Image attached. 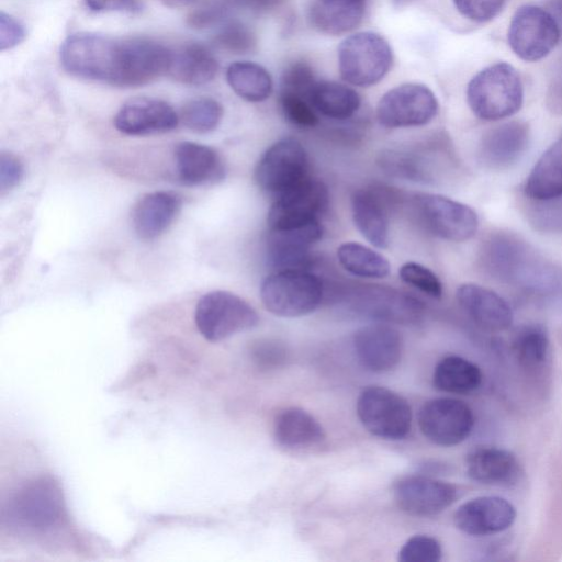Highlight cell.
Here are the masks:
<instances>
[{"label": "cell", "instance_id": "6da1fadb", "mask_svg": "<svg viewBox=\"0 0 562 562\" xmlns=\"http://www.w3.org/2000/svg\"><path fill=\"white\" fill-rule=\"evenodd\" d=\"M171 50L144 37L113 38L80 32L60 48V61L70 75L120 88L147 85L168 74Z\"/></svg>", "mask_w": 562, "mask_h": 562}, {"label": "cell", "instance_id": "7a4b0ae2", "mask_svg": "<svg viewBox=\"0 0 562 562\" xmlns=\"http://www.w3.org/2000/svg\"><path fill=\"white\" fill-rule=\"evenodd\" d=\"M486 269L499 280L520 290L547 295L560 290V271L519 238L498 234L483 249Z\"/></svg>", "mask_w": 562, "mask_h": 562}, {"label": "cell", "instance_id": "3957f363", "mask_svg": "<svg viewBox=\"0 0 562 562\" xmlns=\"http://www.w3.org/2000/svg\"><path fill=\"white\" fill-rule=\"evenodd\" d=\"M467 102L473 114L484 121L514 115L524 102V86L518 71L505 61L481 69L468 83Z\"/></svg>", "mask_w": 562, "mask_h": 562}, {"label": "cell", "instance_id": "277c9868", "mask_svg": "<svg viewBox=\"0 0 562 562\" xmlns=\"http://www.w3.org/2000/svg\"><path fill=\"white\" fill-rule=\"evenodd\" d=\"M65 515L64 495L49 475L23 484L9 502V521L22 531L45 533L57 527Z\"/></svg>", "mask_w": 562, "mask_h": 562}, {"label": "cell", "instance_id": "5b68a950", "mask_svg": "<svg viewBox=\"0 0 562 562\" xmlns=\"http://www.w3.org/2000/svg\"><path fill=\"white\" fill-rule=\"evenodd\" d=\"M263 306L280 317H300L314 312L323 299L321 279L306 269H284L261 283Z\"/></svg>", "mask_w": 562, "mask_h": 562}, {"label": "cell", "instance_id": "8992f818", "mask_svg": "<svg viewBox=\"0 0 562 562\" xmlns=\"http://www.w3.org/2000/svg\"><path fill=\"white\" fill-rule=\"evenodd\" d=\"M194 322L199 333L211 342L250 330L259 323L256 310L240 296L223 290L205 293L196 303Z\"/></svg>", "mask_w": 562, "mask_h": 562}, {"label": "cell", "instance_id": "52a82bcc", "mask_svg": "<svg viewBox=\"0 0 562 562\" xmlns=\"http://www.w3.org/2000/svg\"><path fill=\"white\" fill-rule=\"evenodd\" d=\"M393 61L387 41L374 32H358L346 37L338 47L341 78L357 87H370L381 81Z\"/></svg>", "mask_w": 562, "mask_h": 562}, {"label": "cell", "instance_id": "ba28073f", "mask_svg": "<svg viewBox=\"0 0 562 562\" xmlns=\"http://www.w3.org/2000/svg\"><path fill=\"white\" fill-rule=\"evenodd\" d=\"M357 414L369 432L387 440L405 438L412 427L407 401L383 386H369L360 393Z\"/></svg>", "mask_w": 562, "mask_h": 562}, {"label": "cell", "instance_id": "9c48e42d", "mask_svg": "<svg viewBox=\"0 0 562 562\" xmlns=\"http://www.w3.org/2000/svg\"><path fill=\"white\" fill-rule=\"evenodd\" d=\"M560 40L553 16L539 5L519 7L509 22L508 45L521 60L533 63L547 57Z\"/></svg>", "mask_w": 562, "mask_h": 562}, {"label": "cell", "instance_id": "30bf717a", "mask_svg": "<svg viewBox=\"0 0 562 562\" xmlns=\"http://www.w3.org/2000/svg\"><path fill=\"white\" fill-rule=\"evenodd\" d=\"M308 159L303 145L286 137L272 144L255 168L258 187L277 196L308 177Z\"/></svg>", "mask_w": 562, "mask_h": 562}, {"label": "cell", "instance_id": "8fae6325", "mask_svg": "<svg viewBox=\"0 0 562 562\" xmlns=\"http://www.w3.org/2000/svg\"><path fill=\"white\" fill-rule=\"evenodd\" d=\"M327 187L307 177L277 196L268 212L269 231L297 228L319 221L328 205Z\"/></svg>", "mask_w": 562, "mask_h": 562}, {"label": "cell", "instance_id": "7c38bea8", "mask_svg": "<svg viewBox=\"0 0 562 562\" xmlns=\"http://www.w3.org/2000/svg\"><path fill=\"white\" fill-rule=\"evenodd\" d=\"M437 112V98L427 86L404 83L382 95L376 117L389 128L414 127L428 124Z\"/></svg>", "mask_w": 562, "mask_h": 562}, {"label": "cell", "instance_id": "4fadbf2b", "mask_svg": "<svg viewBox=\"0 0 562 562\" xmlns=\"http://www.w3.org/2000/svg\"><path fill=\"white\" fill-rule=\"evenodd\" d=\"M422 434L432 443L452 447L463 442L472 432L474 415L461 400L439 397L426 402L418 412Z\"/></svg>", "mask_w": 562, "mask_h": 562}, {"label": "cell", "instance_id": "5bb4252c", "mask_svg": "<svg viewBox=\"0 0 562 562\" xmlns=\"http://www.w3.org/2000/svg\"><path fill=\"white\" fill-rule=\"evenodd\" d=\"M416 206L426 228L441 239L461 243L477 232V214L464 203L439 194H423Z\"/></svg>", "mask_w": 562, "mask_h": 562}, {"label": "cell", "instance_id": "9a60e30c", "mask_svg": "<svg viewBox=\"0 0 562 562\" xmlns=\"http://www.w3.org/2000/svg\"><path fill=\"white\" fill-rule=\"evenodd\" d=\"M393 492L402 510L422 517L443 512L458 497V488L453 484L425 475L402 477Z\"/></svg>", "mask_w": 562, "mask_h": 562}, {"label": "cell", "instance_id": "2e32d148", "mask_svg": "<svg viewBox=\"0 0 562 562\" xmlns=\"http://www.w3.org/2000/svg\"><path fill=\"white\" fill-rule=\"evenodd\" d=\"M515 506L501 496H479L458 507L454 526L465 535L490 536L507 530L516 520Z\"/></svg>", "mask_w": 562, "mask_h": 562}, {"label": "cell", "instance_id": "e0dca14e", "mask_svg": "<svg viewBox=\"0 0 562 562\" xmlns=\"http://www.w3.org/2000/svg\"><path fill=\"white\" fill-rule=\"evenodd\" d=\"M352 344L360 364L374 373L391 371L402 359L403 338L387 324L376 323L359 328Z\"/></svg>", "mask_w": 562, "mask_h": 562}, {"label": "cell", "instance_id": "ac0fdd59", "mask_svg": "<svg viewBox=\"0 0 562 562\" xmlns=\"http://www.w3.org/2000/svg\"><path fill=\"white\" fill-rule=\"evenodd\" d=\"M179 120L175 109L166 101L143 97L125 102L113 123L122 134L144 136L172 131Z\"/></svg>", "mask_w": 562, "mask_h": 562}, {"label": "cell", "instance_id": "d6986e66", "mask_svg": "<svg viewBox=\"0 0 562 562\" xmlns=\"http://www.w3.org/2000/svg\"><path fill=\"white\" fill-rule=\"evenodd\" d=\"M529 137V127L524 121H509L494 126L481 139L480 161L488 169H506L525 154Z\"/></svg>", "mask_w": 562, "mask_h": 562}, {"label": "cell", "instance_id": "ffe728a7", "mask_svg": "<svg viewBox=\"0 0 562 562\" xmlns=\"http://www.w3.org/2000/svg\"><path fill=\"white\" fill-rule=\"evenodd\" d=\"M457 301L463 312L485 330L503 331L513 324L510 305L493 290L463 283L457 290Z\"/></svg>", "mask_w": 562, "mask_h": 562}, {"label": "cell", "instance_id": "44dd1931", "mask_svg": "<svg viewBox=\"0 0 562 562\" xmlns=\"http://www.w3.org/2000/svg\"><path fill=\"white\" fill-rule=\"evenodd\" d=\"M177 176L182 184L195 187L224 179L226 169L221 155L212 147L181 142L173 151Z\"/></svg>", "mask_w": 562, "mask_h": 562}, {"label": "cell", "instance_id": "7402d4cb", "mask_svg": "<svg viewBox=\"0 0 562 562\" xmlns=\"http://www.w3.org/2000/svg\"><path fill=\"white\" fill-rule=\"evenodd\" d=\"M273 437L278 446L293 452L318 450L326 440L322 425L300 407L284 408L276 416Z\"/></svg>", "mask_w": 562, "mask_h": 562}, {"label": "cell", "instance_id": "603a6c76", "mask_svg": "<svg viewBox=\"0 0 562 562\" xmlns=\"http://www.w3.org/2000/svg\"><path fill=\"white\" fill-rule=\"evenodd\" d=\"M321 222L285 231H269L268 252L271 262L284 269H305L313 244L322 238Z\"/></svg>", "mask_w": 562, "mask_h": 562}, {"label": "cell", "instance_id": "cb8c5ba5", "mask_svg": "<svg viewBox=\"0 0 562 562\" xmlns=\"http://www.w3.org/2000/svg\"><path fill=\"white\" fill-rule=\"evenodd\" d=\"M181 207V198L170 191L144 194L134 205L132 224L135 234L144 240L160 236L175 221Z\"/></svg>", "mask_w": 562, "mask_h": 562}, {"label": "cell", "instance_id": "d4e9b609", "mask_svg": "<svg viewBox=\"0 0 562 562\" xmlns=\"http://www.w3.org/2000/svg\"><path fill=\"white\" fill-rule=\"evenodd\" d=\"M465 469L470 479L486 485H510L520 475L516 456L497 447L482 446L469 451Z\"/></svg>", "mask_w": 562, "mask_h": 562}, {"label": "cell", "instance_id": "484cf974", "mask_svg": "<svg viewBox=\"0 0 562 562\" xmlns=\"http://www.w3.org/2000/svg\"><path fill=\"white\" fill-rule=\"evenodd\" d=\"M368 0H313L308 20L314 29L328 35L345 34L358 26Z\"/></svg>", "mask_w": 562, "mask_h": 562}, {"label": "cell", "instance_id": "4316f807", "mask_svg": "<svg viewBox=\"0 0 562 562\" xmlns=\"http://www.w3.org/2000/svg\"><path fill=\"white\" fill-rule=\"evenodd\" d=\"M356 306L360 313L382 321L408 324L419 319L423 305L419 301L390 290H370Z\"/></svg>", "mask_w": 562, "mask_h": 562}, {"label": "cell", "instance_id": "83f0119b", "mask_svg": "<svg viewBox=\"0 0 562 562\" xmlns=\"http://www.w3.org/2000/svg\"><path fill=\"white\" fill-rule=\"evenodd\" d=\"M524 191L536 202L562 198V138L537 160L526 179Z\"/></svg>", "mask_w": 562, "mask_h": 562}, {"label": "cell", "instance_id": "f1b7e54d", "mask_svg": "<svg viewBox=\"0 0 562 562\" xmlns=\"http://www.w3.org/2000/svg\"><path fill=\"white\" fill-rule=\"evenodd\" d=\"M217 69L216 58L201 44H184L177 50H171L168 75L181 83L205 85L213 80Z\"/></svg>", "mask_w": 562, "mask_h": 562}, {"label": "cell", "instance_id": "f546056e", "mask_svg": "<svg viewBox=\"0 0 562 562\" xmlns=\"http://www.w3.org/2000/svg\"><path fill=\"white\" fill-rule=\"evenodd\" d=\"M352 218L360 234L373 246L389 244V218L380 196L370 190H358L351 198Z\"/></svg>", "mask_w": 562, "mask_h": 562}, {"label": "cell", "instance_id": "4dcf8cb0", "mask_svg": "<svg viewBox=\"0 0 562 562\" xmlns=\"http://www.w3.org/2000/svg\"><path fill=\"white\" fill-rule=\"evenodd\" d=\"M311 103L323 116L347 120L359 110L361 99L356 90L344 83L317 80L311 92Z\"/></svg>", "mask_w": 562, "mask_h": 562}, {"label": "cell", "instance_id": "1f68e13d", "mask_svg": "<svg viewBox=\"0 0 562 562\" xmlns=\"http://www.w3.org/2000/svg\"><path fill=\"white\" fill-rule=\"evenodd\" d=\"M483 380L481 369L460 356H447L435 367L434 386L451 394H467L480 387Z\"/></svg>", "mask_w": 562, "mask_h": 562}, {"label": "cell", "instance_id": "d6a6232c", "mask_svg": "<svg viewBox=\"0 0 562 562\" xmlns=\"http://www.w3.org/2000/svg\"><path fill=\"white\" fill-rule=\"evenodd\" d=\"M226 80L238 97L249 102L265 101L273 88L269 71L252 61L231 64L226 69Z\"/></svg>", "mask_w": 562, "mask_h": 562}, {"label": "cell", "instance_id": "836d02e7", "mask_svg": "<svg viewBox=\"0 0 562 562\" xmlns=\"http://www.w3.org/2000/svg\"><path fill=\"white\" fill-rule=\"evenodd\" d=\"M338 261L341 267L353 276L381 279L390 273V262L380 252L361 245L348 241L337 249Z\"/></svg>", "mask_w": 562, "mask_h": 562}, {"label": "cell", "instance_id": "e575fe53", "mask_svg": "<svg viewBox=\"0 0 562 562\" xmlns=\"http://www.w3.org/2000/svg\"><path fill=\"white\" fill-rule=\"evenodd\" d=\"M514 351L519 364L529 372L542 369L550 353L547 330L540 325L521 328L514 339Z\"/></svg>", "mask_w": 562, "mask_h": 562}, {"label": "cell", "instance_id": "d590c367", "mask_svg": "<svg viewBox=\"0 0 562 562\" xmlns=\"http://www.w3.org/2000/svg\"><path fill=\"white\" fill-rule=\"evenodd\" d=\"M222 116L221 103L209 97H200L188 101L181 108L179 119L195 133H209L217 127Z\"/></svg>", "mask_w": 562, "mask_h": 562}, {"label": "cell", "instance_id": "8d00e7d4", "mask_svg": "<svg viewBox=\"0 0 562 562\" xmlns=\"http://www.w3.org/2000/svg\"><path fill=\"white\" fill-rule=\"evenodd\" d=\"M213 44L232 54H248L255 49V33L243 22L224 21L212 40Z\"/></svg>", "mask_w": 562, "mask_h": 562}, {"label": "cell", "instance_id": "74e56055", "mask_svg": "<svg viewBox=\"0 0 562 562\" xmlns=\"http://www.w3.org/2000/svg\"><path fill=\"white\" fill-rule=\"evenodd\" d=\"M279 104L284 117L293 125L310 128L318 124V113L308 98L279 90Z\"/></svg>", "mask_w": 562, "mask_h": 562}, {"label": "cell", "instance_id": "f35d334b", "mask_svg": "<svg viewBox=\"0 0 562 562\" xmlns=\"http://www.w3.org/2000/svg\"><path fill=\"white\" fill-rule=\"evenodd\" d=\"M403 282L416 288L426 295L440 299L442 295V283L439 278L427 267L409 261L398 270Z\"/></svg>", "mask_w": 562, "mask_h": 562}, {"label": "cell", "instance_id": "ab89813d", "mask_svg": "<svg viewBox=\"0 0 562 562\" xmlns=\"http://www.w3.org/2000/svg\"><path fill=\"white\" fill-rule=\"evenodd\" d=\"M441 557L440 542L426 535L411 537L398 551L400 562H438Z\"/></svg>", "mask_w": 562, "mask_h": 562}, {"label": "cell", "instance_id": "60d3db41", "mask_svg": "<svg viewBox=\"0 0 562 562\" xmlns=\"http://www.w3.org/2000/svg\"><path fill=\"white\" fill-rule=\"evenodd\" d=\"M506 0H452L457 11L465 19L484 23L493 20Z\"/></svg>", "mask_w": 562, "mask_h": 562}, {"label": "cell", "instance_id": "b9f144b4", "mask_svg": "<svg viewBox=\"0 0 562 562\" xmlns=\"http://www.w3.org/2000/svg\"><path fill=\"white\" fill-rule=\"evenodd\" d=\"M226 14V4L220 0H209L195 8L188 15V24L198 30L211 27L223 23Z\"/></svg>", "mask_w": 562, "mask_h": 562}, {"label": "cell", "instance_id": "7bdbcfd3", "mask_svg": "<svg viewBox=\"0 0 562 562\" xmlns=\"http://www.w3.org/2000/svg\"><path fill=\"white\" fill-rule=\"evenodd\" d=\"M254 362L265 369L278 367L288 359L286 349L278 341H258L251 349Z\"/></svg>", "mask_w": 562, "mask_h": 562}, {"label": "cell", "instance_id": "ee69618b", "mask_svg": "<svg viewBox=\"0 0 562 562\" xmlns=\"http://www.w3.org/2000/svg\"><path fill=\"white\" fill-rule=\"evenodd\" d=\"M23 177V165L19 157L9 151L0 154V191L15 188Z\"/></svg>", "mask_w": 562, "mask_h": 562}, {"label": "cell", "instance_id": "f6af8a7d", "mask_svg": "<svg viewBox=\"0 0 562 562\" xmlns=\"http://www.w3.org/2000/svg\"><path fill=\"white\" fill-rule=\"evenodd\" d=\"M26 36L23 24L14 16L0 13V49H11L22 43Z\"/></svg>", "mask_w": 562, "mask_h": 562}, {"label": "cell", "instance_id": "bcb514c9", "mask_svg": "<svg viewBox=\"0 0 562 562\" xmlns=\"http://www.w3.org/2000/svg\"><path fill=\"white\" fill-rule=\"evenodd\" d=\"M85 3L93 12L136 13L142 9L140 0H85Z\"/></svg>", "mask_w": 562, "mask_h": 562}, {"label": "cell", "instance_id": "7dc6e473", "mask_svg": "<svg viewBox=\"0 0 562 562\" xmlns=\"http://www.w3.org/2000/svg\"><path fill=\"white\" fill-rule=\"evenodd\" d=\"M537 203L540 206L535 215L538 217L536 221L538 224L542 226H562V198Z\"/></svg>", "mask_w": 562, "mask_h": 562}, {"label": "cell", "instance_id": "c3c4849f", "mask_svg": "<svg viewBox=\"0 0 562 562\" xmlns=\"http://www.w3.org/2000/svg\"><path fill=\"white\" fill-rule=\"evenodd\" d=\"M284 0H227L232 5L256 13L268 12L279 7Z\"/></svg>", "mask_w": 562, "mask_h": 562}, {"label": "cell", "instance_id": "681fc988", "mask_svg": "<svg viewBox=\"0 0 562 562\" xmlns=\"http://www.w3.org/2000/svg\"><path fill=\"white\" fill-rule=\"evenodd\" d=\"M547 10L553 16L562 38V0H550Z\"/></svg>", "mask_w": 562, "mask_h": 562}, {"label": "cell", "instance_id": "f907efd6", "mask_svg": "<svg viewBox=\"0 0 562 562\" xmlns=\"http://www.w3.org/2000/svg\"><path fill=\"white\" fill-rule=\"evenodd\" d=\"M168 5L170 7H178V8H181V7H187V5H190V4H193L194 2H196L198 0H164Z\"/></svg>", "mask_w": 562, "mask_h": 562}, {"label": "cell", "instance_id": "816d5d0a", "mask_svg": "<svg viewBox=\"0 0 562 562\" xmlns=\"http://www.w3.org/2000/svg\"><path fill=\"white\" fill-rule=\"evenodd\" d=\"M554 94L558 100H562V77L555 87Z\"/></svg>", "mask_w": 562, "mask_h": 562}]
</instances>
